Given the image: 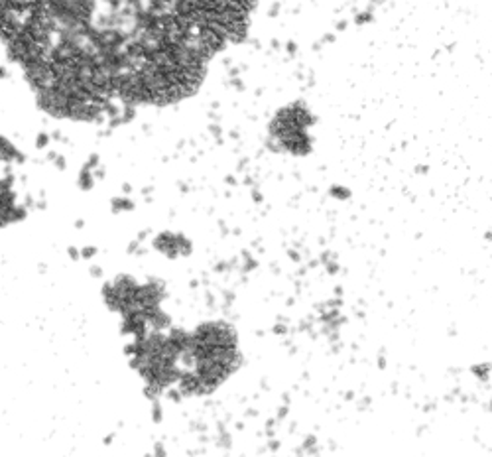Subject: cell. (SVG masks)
<instances>
[{
    "mask_svg": "<svg viewBox=\"0 0 492 457\" xmlns=\"http://www.w3.org/2000/svg\"><path fill=\"white\" fill-rule=\"evenodd\" d=\"M250 12L252 0H2V40L46 111L99 122L191 97Z\"/></svg>",
    "mask_w": 492,
    "mask_h": 457,
    "instance_id": "1",
    "label": "cell"
}]
</instances>
